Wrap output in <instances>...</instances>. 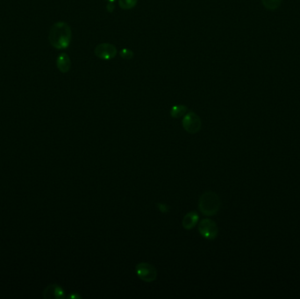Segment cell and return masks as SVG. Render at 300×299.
<instances>
[{
	"mask_svg": "<svg viewBox=\"0 0 300 299\" xmlns=\"http://www.w3.org/2000/svg\"><path fill=\"white\" fill-rule=\"evenodd\" d=\"M135 272L141 280L146 282L156 281L157 277V270L152 264L148 263H141L135 267Z\"/></svg>",
	"mask_w": 300,
	"mask_h": 299,
	"instance_id": "3",
	"label": "cell"
},
{
	"mask_svg": "<svg viewBox=\"0 0 300 299\" xmlns=\"http://www.w3.org/2000/svg\"><path fill=\"white\" fill-rule=\"evenodd\" d=\"M182 125L184 129L189 134H197L201 129V120L197 113L194 112H188L184 116Z\"/></svg>",
	"mask_w": 300,
	"mask_h": 299,
	"instance_id": "4",
	"label": "cell"
},
{
	"mask_svg": "<svg viewBox=\"0 0 300 299\" xmlns=\"http://www.w3.org/2000/svg\"><path fill=\"white\" fill-rule=\"evenodd\" d=\"M106 1H107L108 3H113V2L116 1V0H106Z\"/></svg>",
	"mask_w": 300,
	"mask_h": 299,
	"instance_id": "17",
	"label": "cell"
},
{
	"mask_svg": "<svg viewBox=\"0 0 300 299\" xmlns=\"http://www.w3.org/2000/svg\"><path fill=\"white\" fill-rule=\"evenodd\" d=\"M70 299H80L81 297L79 295H71L69 297Z\"/></svg>",
	"mask_w": 300,
	"mask_h": 299,
	"instance_id": "16",
	"label": "cell"
},
{
	"mask_svg": "<svg viewBox=\"0 0 300 299\" xmlns=\"http://www.w3.org/2000/svg\"><path fill=\"white\" fill-rule=\"evenodd\" d=\"M120 55L123 59L125 60H131V59L134 58V52L129 49H121V52H120Z\"/></svg>",
	"mask_w": 300,
	"mask_h": 299,
	"instance_id": "13",
	"label": "cell"
},
{
	"mask_svg": "<svg viewBox=\"0 0 300 299\" xmlns=\"http://www.w3.org/2000/svg\"><path fill=\"white\" fill-rule=\"evenodd\" d=\"M199 216L196 211H190L187 214L185 215L182 221L183 228L185 230H192L198 222Z\"/></svg>",
	"mask_w": 300,
	"mask_h": 299,
	"instance_id": "9",
	"label": "cell"
},
{
	"mask_svg": "<svg viewBox=\"0 0 300 299\" xmlns=\"http://www.w3.org/2000/svg\"><path fill=\"white\" fill-rule=\"evenodd\" d=\"M106 8H107V11L109 13H112V12H113V10H114V5H113V3H108Z\"/></svg>",
	"mask_w": 300,
	"mask_h": 299,
	"instance_id": "15",
	"label": "cell"
},
{
	"mask_svg": "<svg viewBox=\"0 0 300 299\" xmlns=\"http://www.w3.org/2000/svg\"><path fill=\"white\" fill-rule=\"evenodd\" d=\"M188 112V108L184 105H176L170 109V116L174 119H179Z\"/></svg>",
	"mask_w": 300,
	"mask_h": 299,
	"instance_id": "10",
	"label": "cell"
},
{
	"mask_svg": "<svg viewBox=\"0 0 300 299\" xmlns=\"http://www.w3.org/2000/svg\"><path fill=\"white\" fill-rule=\"evenodd\" d=\"M94 54L101 60H112L117 55L116 47L111 43H101L95 48Z\"/></svg>",
	"mask_w": 300,
	"mask_h": 299,
	"instance_id": "6",
	"label": "cell"
},
{
	"mask_svg": "<svg viewBox=\"0 0 300 299\" xmlns=\"http://www.w3.org/2000/svg\"><path fill=\"white\" fill-rule=\"evenodd\" d=\"M221 201L220 196L214 192L208 191L203 193L198 200V209L202 214L214 216L220 211Z\"/></svg>",
	"mask_w": 300,
	"mask_h": 299,
	"instance_id": "2",
	"label": "cell"
},
{
	"mask_svg": "<svg viewBox=\"0 0 300 299\" xmlns=\"http://www.w3.org/2000/svg\"><path fill=\"white\" fill-rule=\"evenodd\" d=\"M72 40L71 27L68 23L58 21L50 27L49 41L55 49L63 50L69 48Z\"/></svg>",
	"mask_w": 300,
	"mask_h": 299,
	"instance_id": "1",
	"label": "cell"
},
{
	"mask_svg": "<svg viewBox=\"0 0 300 299\" xmlns=\"http://www.w3.org/2000/svg\"><path fill=\"white\" fill-rule=\"evenodd\" d=\"M138 0H119V5L121 9L131 10L135 8Z\"/></svg>",
	"mask_w": 300,
	"mask_h": 299,
	"instance_id": "12",
	"label": "cell"
},
{
	"mask_svg": "<svg viewBox=\"0 0 300 299\" xmlns=\"http://www.w3.org/2000/svg\"><path fill=\"white\" fill-rule=\"evenodd\" d=\"M198 232L206 240L212 241L215 240L218 236L219 228L213 220L205 219L201 220V222L198 225Z\"/></svg>",
	"mask_w": 300,
	"mask_h": 299,
	"instance_id": "5",
	"label": "cell"
},
{
	"mask_svg": "<svg viewBox=\"0 0 300 299\" xmlns=\"http://www.w3.org/2000/svg\"><path fill=\"white\" fill-rule=\"evenodd\" d=\"M56 67L61 73H68L71 70V61L69 56V54L66 53H62L59 54L56 59Z\"/></svg>",
	"mask_w": 300,
	"mask_h": 299,
	"instance_id": "8",
	"label": "cell"
},
{
	"mask_svg": "<svg viewBox=\"0 0 300 299\" xmlns=\"http://www.w3.org/2000/svg\"><path fill=\"white\" fill-rule=\"evenodd\" d=\"M157 206H158V209L161 211V212H163V213H167L169 211H170V207L165 205V204H157Z\"/></svg>",
	"mask_w": 300,
	"mask_h": 299,
	"instance_id": "14",
	"label": "cell"
},
{
	"mask_svg": "<svg viewBox=\"0 0 300 299\" xmlns=\"http://www.w3.org/2000/svg\"><path fill=\"white\" fill-rule=\"evenodd\" d=\"M43 298L46 299H64V290L57 284H50L43 291Z\"/></svg>",
	"mask_w": 300,
	"mask_h": 299,
	"instance_id": "7",
	"label": "cell"
},
{
	"mask_svg": "<svg viewBox=\"0 0 300 299\" xmlns=\"http://www.w3.org/2000/svg\"><path fill=\"white\" fill-rule=\"evenodd\" d=\"M262 2L266 9L274 11L280 6L282 0H262Z\"/></svg>",
	"mask_w": 300,
	"mask_h": 299,
	"instance_id": "11",
	"label": "cell"
}]
</instances>
